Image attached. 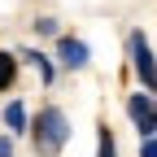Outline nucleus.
<instances>
[{"label":"nucleus","instance_id":"2","mask_svg":"<svg viewBox=\"0 0 157 157\" xmlns=\"http://www.w3.org/2000/svg\"><path fill=\"white\" fill-rule=\"evenodd\" d=\"M127 48H131V66H135V74H140L144 92H157V57H153V44L144 39V31H131Z\"/></svg>","mask_w":157,"mask_h":157},{"label":"nucleus","instance_id":"3","mask_svg":"<svg viewBox=\"0 0 157 157\" xmlns=\"http://www.w3.org/2000/svg\"><path fill=\"white\" fill-rule=\"evenodd\" d=\"M127 113H131V122H135V131H140L144 140L157 131V101H153L148 92H135V96H127Z\"/></svg>","mask_w":157,"mask_h":157},{"label":"nucleus","instance_id":"1","mask_svg":"<svg viewBox=\"0 0 157 157\" xmlns=\"http://www.w3.org/2000/svg\"><path fill=\"white\" fill-rule=\"evenodd\" d=\"M35 153H44V157H57L61 153V144L70 140V118L57 109V105H48V109H39V118H35Z\"/></svg>","mask_w":157,"mask_h":157},{"label":"nucleus","instance_id":"6","mask_svg":"<svg viewBox=\"0 0 157 157\" xmlns=\"http://www.w3.org/2000/svg\"><path fill=\"white\" fill-rule=\"evenodd\" d=\"M22 57H26V61H31L39 74H44V83H52V74H57V70H52V61H48L44 52H22Z\"/></svg>","mask_w":157,"mask_h":157},{"label":"nucleus","instance_id":"5","mask_svg":"<svg viewBox=\"0 0 157 157\" xmlns=\"http://www.w3.org/2000/svg\"><path fill=\"white\" fill-rule=\"evenodd\" d=\"M5 127H9L13 135L26 131V109H22V101H9V105H5Z\"/></svg>","mask_w":157,"mask_h":157},{"label":"nucleus","instance_id":"7","mask_svg":"<svg viewBox=\"0 0 157 157\" xmlns=\"http://www.w3.org/2000/svg\"><path fill=\"white\" fill-rule=\"evenodd\" d=\"M13 70H17V61H13V52H0V92H5V87L13 83Z\"/></svg>","mask_w":157,"mask_h":157},{"label":"nucleus","instance_id":"4","mask_svg":"<svg viewBox=\"0 0 157 157\" xmlns=\"http://www.w3.org/2000/svg\"><path fill=\"white\" fill-rule=\"evenodd\" d=\"M57 61H61L66 70H83L92 57H87V44L83 39H74V35H61V44H57Z\"/></svg>","mask_w":157,"mask_h":157},{"label":"nucleus","instance_id":"9","mask_svg":"<svg viewBox=\"0 0 157 157\" xmlns=\"http://www.w3.org/2000/svg\"><path fill=\"white\" fill-rule=\"evenodd\" d=\"M140 157H157V140L148 135V140H140Z\"/></svg>","mask_w":157,"mask_h":157},{"label":"nucleus","instance_id":"8","mask_svg":"<svg viewBox=\"0 0 157 157\" xmlns=\"http://www.w3.org/2000/svg\"><path fill=\"white\" fill-rule=\"evenodd\" d=\"M101 157H118V144H113L109 131H101Z\"/></svg>","mask_w":157,"mask_h":157},{"label":"nucleus","instance_id":"10","mask_svg":"<svg viewBox=\"0 0 157 157\" xmlns=\"http://www.w3.org/2000/svg\"><path fill=\"white\" fill-rule=\"evenodd\" d=\"M0 157H13V140L9 135H0Z\"/></svg>","mask_w":157,"mask_h":157}]
</instances>
